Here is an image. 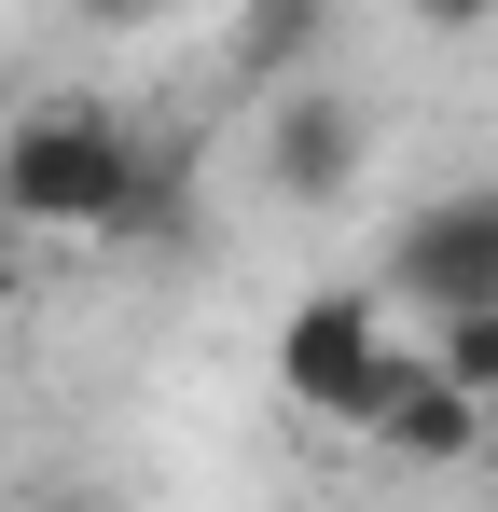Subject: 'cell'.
Segmentation results:
<instances>
[{"label":"cell","mask_w":498,"mask_h":512,"mask_svg":"<svg viewBox=\"0 0 498 512\" xmlns=\"http://www.w3.org/2000/svg\"><path fill=\"white\" fill-rule=\"evenodd\" d=\"M0 512H14V499H0Z\"/></svg>","instance_id":"cell-12"},{"label":"cell","mask_w":498,"mask_h":512,"mask_svg":"<svg viewBox=\"0 0 498 512\" xmlns=\"http://www.w3.org/2000/svg\"><path fill=\"white\" fill-rule=\"evenodd\" d=\"M388 305H429V319L498 305V180H471V194H429L402 236H388Z\"/></svg>","instance_id":"cell-4"},{"label":"cell","mask_w":498,"mask_h":512,"mask_svg":"<svg viewBox=\"0 0 498 512\" xmlns=\"http://www.w3.org/2000/svg\"><path fill=\"white\" fill-rule=\"evenodd\" d=\"M374 167V111L346 84H277L263 111V194H291V208H346Z\"/></svg>","instance_id":"cell-5"},{"label":"cell","mask_w":498,"mask_h":512,"mask_svg":"<svg viewBox=\"0 0 498 512\" xmlns=\"http://www.w3.org/2000/svg\"><path fill=\"white\" fill-rule=\"evenodd\" d=\"M429 360H443L471 402H498V305H457V319H429Z\"/></svg>","instance_id":"cell-7"},{"label":"cell","mask_w":498,"mask_h":512,"mask_svg":"<svg viewBox=\"0 0 498 512\" xmlns=\"http://www.w3.org/2000/svg\"><path fill=\"white\" fill-rule=\"evenodd\" d=\"M402 14H415V28H485L498 0H402Z\"/></svg>","instance_id":"cell-9"},{"label":"cell","mask_w":498,"mask_h":512,"mask_svg":"<svg viewBox=\"0 0 498 512\" xmlns=\"http://www.w3.org/2000/svg\"><path fill=\"white\" fill-rule=\"evenodd\" d=\"M319 28H332V0H249L236 14V70L249 84H291V70L319 56Z\"/></svg>","instance_id":"cell-6"},{"label":"cell","mask_w":498,"mask_h":512,"mask_svg":"<svg viewBox=\"0 0 498 512\" xmlns=\"http://www.w3.org/2000/svg\"><path fill=\"white\" fill-rule=\"evenodd\" d=\"M70 14H83V28H153L166 0H70Z\"/></svg>","instance_id":"cell-8"},{"label":"cell","mask_w":498,"mask_h":512,"mask_svg":"<svg viewBox=\"0 0 498 512\" xmlns=\"http://www.w3.org/2000/svg\"><path fill=\"white\" fill-rule=\"evenodd\" d=\"M388 346H402V333H388V291H360V277H319V291L277 319V388H291L305 416H332V429H346V402L374 388V360H388Z\"/></svg>","instance_id":"cell-3"},{"label":"cell","mask_w":498,"mask_h":512,"mask_svg":"<svg viewBox=\"0 0 498 512\" xmlns=\"http://www.w3.org/2000/svg\"><path fill=\"white\" fill-rule=\"evenodd\" d=\"M485 416H498V402H471L429 346H388L374 388L346 402V429H360L374 457H402V471H471V457H485Z\"/></svg>","instance_id":"cell-2"},{"label":"cell","mask_w":498,"mask_h":512,"mask_svg":"<svg viewBox=\"0 0 498 512\" xmlns=\"http://www.w3.org/2000/svg\"><path fill=\"white\" fill-rule=\"evenodd\" d=\"M125 180H139V139L111 111H83V97L0 125V194H14L28 236H111L125 222Z\"/></svg>","instance_id":"cell-1"},{"label":"cell","mask_w":498,"mask_h":512,"mask_svg":"<svg viewBox=\"0 0 498 512\" xmlns=\"http://www.w3.org/2000/svg\"><path fill=\"white\" fill-rule=\"evenodd\" d=\"M0 250H14V194H0Z\"/></svg>","instance_id":"cell-11"},{"label":"cell","mask_w":498,"mask_h":512,"mask_svg":"<svg viewBox=\"0 0 498 512\" xmlns=\"http://www.w3.org/2000/svg\"><path fill=\"white\" fill-rule=\"evenodd\" d=\"M14 305H28V263H14V250H0V333H14Z\"/></svg>","instance_id":"cell-10"}]
</instances>
